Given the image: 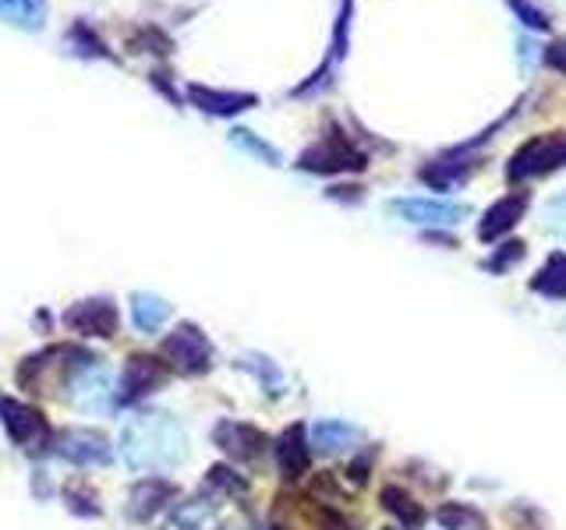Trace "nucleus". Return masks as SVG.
I'll use <instances>...</instances> for the list:
<instances>
[{"label": "nucleus", "instance_id": "nucleus-4", "mask_svg": "<svg viewBox=\"0 0 566 530\" xmlns=\"http://www.w3.org/2000/svg\"><path fill=\"white\" fill-rule=\"evenodd\" d=\"M163 361L178 375H202L213 364V343L195 323H181L163 340Z\"/></svg>", "mask_w": 566, "mask_h": 530}, {"label": "nucleus", "instance_id": "nucleus-7", "mask_svg": "<svg viewBox=\"0 0 566 530\" xmlns=\"http://www.w3.org/2000/svg\"><path fill=\"white\" fill-rule=\"evenodd\" d=\"M54 453L71 467H106L114 460V446L97 428H65L54 436Z\"/></svg>", "mask_w": 566, "mask_h": 530}, {"label": "nucleus", "instance_id": "nucleus-15", "mask_svg": "<svg viewBox=\"0 0 566 530\" xmlns=\"http://www.w3.org/2000/svg\"><path fill=\"white\" fill-rule=\"evenodd\" d=\"M528 213V195L524 191H517V195H507V199H499L489 213L482 216L478 223V237L489 245V240H499L502 234H510L517 223H521V216Z\"/></svg>", "mask_w": 566, "mask_h": 530}, {"label": "nucleus", "instance_id": "nucleus-24", "mask_svg": "<svg viewBox=\"0 0 566 530\" xmlns=\"http://www.w3.org/2000/svg\"><path fill=\"white\" fill-rule=\"evenodd\" d=\"M230 142H234V146H238V149L251 153L256 159H262V163L280 167V153L270 146V142H262L256 132H248V127H234V132H230Z\"/></svg>", "mask_w": 566, "mask_h": 530}, {"label": "nucleus", "instance_id": "nucleus-14", "mask_svg": "<svg viewBox=\"0 0 566 530\" xmlns=\"http://www.w3.org/2000/svg\"><path fill=\"white\" fill-rule=\"evenodd\" d=\"M276 467L287 481L305 477L312 467V453H308V439H305V425H291L280 431L276 439Z\"/></svg>", "mask_w": 566, "mask_h": 530}, {"label": "nucleus", "instance_id": "nucleus-20", "mask_svg": "<svg viewBox=\"0 0 566 530\" xmlns=\"http://www.w3.org/2000/svg\"><path fill=\"white\" fill-rule=\"evenodd\" d=\"M531 291L542 294V297H553L563 301L566 297V251H556L531 280Z\"/></svg>", "mask_w": 566, "mask_h": 530}, {"label": "nucleus", "instance_id": "nucleus-23", "mask_svg": "<svg viewBox=\"0 0 566 530\" xmlns=\"http://www.w3.org/2000/svg\"><path fill=\"white\" fill-rule=\"evenodd\" d=\"M245 372H251L259 382H262V390L270 393V396H280L283 393V375H280V368L270 361V358H259V353H248V358L238 361Z\"/></svg>", "mask_w": 566, "mask_h": 530}, {"label": "nucleus", "instance_id": "nucleus-1", "mask_svg": "<svg viewBox=\"0 0 566 530\" xmlns=\"http://www.w3.org/2000/svg\"><path fill=\"white\" fill-rule=\"evenodd\" d=\"M121 463L132 474H167L188 460V428L167 410H138L121 428L117 439Z\"/></svg>", "mask_w": 566, "mask_h": 530}, {"label": "nucleus", "instance_id": "nucleus-19", "mask_svg": "<svg viewBox=\"0 0 566 530\" xmlns=\"http://www.w3.org/2000/svg\"><path fill=\"white\" fill-rule=\"evenodd\" d=\"M380 503H383V509L393 512V517H397L407 530H421V527H424V509L415 503L411 492H404V488H397V485H386L383 495H380Z\"/></svg>", "mask_w": 566, "mask_h": 530}, {"label": "nucleus", "instance_id": "nucleus-16", "mask_svg": "<svg viewBox=\"0 0 566 530\" xmlns=\"http://www.w3.org/2000/svg\"><path fill=\"white\" fill-rule=\"evenodd\" d=\"M188 100L216 117H230V114H241L248 106H256V95L251 92H216L206 86H188Z\"/></svg>", "mask_w": 566, "mask_h": 530}, {"label": "nucleus", "instance_id": "nucleus-9", "mask_svg": "<svg viewBox=\"0 0 566 530\" xmlns=\"http://www.w3.org/2000/svg\"><path fill=\"white\" fill-rule=\"evenodd\" d=\"M60 323H65L78 336L110 340V336H117L121 315H117V304L110 297H89V301H78L75 308H68L65 315H60Z\"/></svg>", "mask_w": 566, "mask_h": 530}, {"label": "nucleus", "instance_id": "nucleus-17", "mask_svg": "<svg viewBox=\"0 0 566 530\" xmlns=\"http://www.w3.org/2000/svg\"><path fill=\"white\" fill-rule=\"evenodd\" d=\"M361 439H365V431L351 421H340V417H326V421H316V428H312V446L319 453H343Z\"/></svg>", "mask_w": 566, "mask_h": 530}, {"label": "nucleus", "instance_id": "nucleus-8", "mask_svg": "<svg viewBox=\"0 0 566 530\" xmlns=\"http://www.w3.org/2000/svg\"><path fill=\"white\" fill-rule=\"evenodd\" d=\"M297 167L312 170V173H343V170H365V153L354 149V142L348 135H326L316 146L305 149Z\"/></svg>", "mask_w": 566, "mask_h": 530}, {"label": "nucleus", "instance_id": "nucleus-26", "mask_svg": "<svg viewBox=\"0 0 566 530\" xmlns=\"http://www.w3.org/2000/svg\"><path fill=\"white\" fill-rule=\"evenodd\" d=\"M521 259H524V245H521V240H510V245H502L496 255H489V259H485V269H489V272H507V269H513Z\"/></svg>", "mask_w": 566, "mask_h": 530}, {"label": "nucleus", "instance_id": "nucleus-30", "mask_svg": "<svg viewBox=\"0 0 566 530\" xmlns=\"http://www.w3.org/2000/svg\"><path fill=\"white\" fill-rule=\"evenodd\" d=\"M386 530H393V527H386Z\"/></svg>", "mask_w": 566, "mask_h": 530}, {"label": "nucleus", "instance_id": "nucleus-31", "mask_svg": "<svg viewBox=\"0 0 566 530\" xmlns=\"http://www.w3.org/2000/svg\"><path fill=\"white\" fill-rule=\"evenodd\" d=\"M273 530H280V527H273Z\"/></svg>", "mask_w": 566, "mask_h": 530}, {"label": "nucleus", "instance_id": "nucleus-21", "mask_svg": "<svg viewBox=\"0 0 566 530\" xmlns=\"http://www.w3.org/2000/svg\"><path fill=\"white\" fill-rule=\"evenodd\" d=\"M0 19L25 32H36L46 22V4L43 0H0Z\"/></svg>", "mask_w": 566, "mask_h": 530}, {"label": "nucleus", "instance_id": "nucleus-2", "mask_svg": "<svg viewBox=\"0 0 566 530\" xmlns=\"http://www.w3.org/2000/svg\"><path fill=\"white\" fill-rule=\"evenodd\" d=\"M60 390H65L60 399H65L68 407H75L78 414L100 417L117 407V390H114V382H110L103 358H97V353H92L89 361L75 364L65 375V382H60Z\"/></svg>", "mask_w": 566, "mask_h": 530}, {"label": "nucleus", "instance_id": "nucleus-13", "mask_svg": "<svg viewBox=\"0 0 566 530\" xmlns=\"http://www.w3.org/2000/svg\"><path fill=\"white\" fill-rule=\"evenodd\" d=\"M219 527V495L202 488L195 499H184L170 509L163 530H216Z\"/></svg>", "mask_w": 566, "mask_h": 530}, {"label": "nucleus", "instance_id": "nucleus-22", "mask_svg": "<svg viewBox=\"0 0 566 530\" xmlns=\"http://www.w3.org/2000/svg\"><path fill=\"white\" fill-rule=\"evenodd\" d=\"M439 523H443V530H485L482 512L464 506V503H443V506H439Z\"/></svg>", "mask_w": 566, "mask_h": 530}, {"label": "nucleus", "instance_id": "nucleus-27", "mask_svg": "<svg viewBox=\"0 0 566 530\" xmlns=\"http://www.w3.org/2000/svg\"><path fill=\"white\" fill-rule=\"evenodd\" d=\"M542 219H545V230L548 234H556V237L566 240V195H556L553 202H548Z\"/></svg>", "mask_w": 566, "mask_h": 530}, {"label": "nucleus", "instance_id": "nucleus-5", "mask_svg": "<svg viewBox=\"0 0 566 530\" xmlns=\"http://www.w3.org/2000/svg\"><path fill=\"white\" fill-rule=\"evenodd\" d=\"M170 364L163 358H152V353H132L128 361L121 368V379H117V404L121 407H132L138 399H146L149 393L163 390L170 382Z\"/></svg>", "mask_w": 566, "mask_h": 530}, {"label": "nucleus", "instance_id": "nucleus-12", "mask_svg": "<svg viewBox=\"0 0 566 530\" xmlns=\"http://www.w3.org/2000/svg\"><path fill=\"white\" fill-rule=\"evenodd\" d=\"M174 499H178L174 481L149 474V477H142L128 495V517L135 523H149L152 517H160V509H167V503H174Z\"/></svg>", "mask_w": 566, "mask_h": 530}, {"label": "nucleus", "instance_id": "nucleus-3", "mask_svg": "<svg viewBox=\"0 0 566 530\" xmlns=\"http://www.w3.org/2000/svg\"><path fill=\"white\" fill-rule=\"evenodd\" d=\"M0 425H4L8 439L19 449H29V453H33V449L39 453V449L54 446V428L46 421V414L14 396H0Z\"/></svg>", "mask_w": 566, "mask_h": 530}, {"label": "nucleus", "instance_id": "nucleus-10", "mask_svg": "<svg viewBox=\"0 0 566 530\" xmlns=\"http://www.w3.org/2000/svg\"><path fill=\"white\" fill-rule=\"evenodd\" d=\"M389 213L407 223H421V227H457L471 216V208L446 199H393Z\"/></svg>", "mask_w": 566, "mask_h": 530}, {"label": "nucleus", "instance_id": "nucleus-6", "mask_svg": "<svg viewBox=\"0 0 566 530\" xmlns=\"http://www.w3.org/2000/svg\"><path fill=\"white\" fill-rule=\"evenodd\" d=\"M559 167H566V132L539 135V138L524 142V146L513 153L507 177L510 181H524V177H542Z\"/></svg>", "mask_w": 566, "mask_h": 530}, {"label": "nucleus", "instance_id": "nucleus-29", "mask_svg": "<svg viewBox=\"0 0 566 530\" xmlns=\"http://www.w3.org/2000/svg\"><path fill=\"white\" fill-rule=\"evenodd\" d=\"M545 60L553 64V68L566 71V43H556V46H548V50H545Z\"/></svg>", "mask_w": 566, "mask_h": 530}, {"label": "nucleus", "instance_id": "nucleus-28", "mask_svg": "<svg viewBox=\"0 0 566 530\" xmlns=\"http://www.w3.org/2000/svg\"><path fill=\"white\" fill-rule=\"evenodd\" d=\"M507 4H510L517 14H521L524 25L539 29V32H545V29H548V19H545V14H542L539 8H534V4H528V0H507Z\"/></svg>", "mask_w": 566, "mask_h": 530}, {"label": "nucleus", "instance_id": "nucleus-25", "mask_svg": "<svg viewBox=\"0 0 566 530\" xmlns=\"http://www.w3.org/2000/svg\"><path fill=\"white\" fill-rule=\"evenodd\" d=\"M202 488L213 492V495H241L245 492V481L234 474L230 467H213L210 477L202 481Z\"/></svg>", "mask_w": 566, "mask_h": 530}, {"label": "nucleus", "instance_id": "nucleus-18", "mask_svg": "<svg viewBox=\"0 0 566 530\" xmlns=\"http://www.w3.org/2000/svg\"><path fill=\"white\" fill-rule=\"evenodd\" d=\"M128 301H132V323H135V329H138V332L152 336V332H160V329H163V323L170 318V304H167L160 294L135 291Z\"/></svg>", "mask_w": 566, "mask_h": 530}, {"label": "nucleus", "instance_id": "nucleus-11", "mask_svg": "<svg viewBox=\"0 0 566 530\" xmlns=\"http://www.w3.org/2000/svg\"><path fill=\"white\" fill-rule=\"evenodd\" d=\"M213 442L224 449L230 460H238V463L259 460L265 453V446H270L265 431H259L256 425H245V421H219L213 428Z\"/></svg>", "mask_w": 566, "mask_h": 530}]
</instances>
